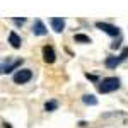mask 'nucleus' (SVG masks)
Masks as SVG:
<instances>
[{
    "label": "nucleus",
    "mask_w": 128,
    "mask_h": 128,
    "mask_svg": "<svg viewBox=\"0 0 128 128\" xmlns=\"http://www.w3.org/2000/svg\"><path fill=\"white\" fill-rule=\"evenodd\" d=\"M121 87V80L118 77H104V79L99 82L98 90L102 94H108V92H114Z\"/></svg>",
    "instance_id": "nucleus-1"
},
{
    "label": "nucleus",
    "mask_w": 128,
    "mask_h": 128,
    "mask_svg": "<svg viewBox=\"0 0 128 128\" xmlns=\"http://www.w3.org/2000/svg\"><path fill=\"white\" fill-rule=\"evenodd\" d=\"M31 79H32L31 68H20V70H17V72L14 74V77H12V80H14L16 84H26V82H29Z\"/></svg>",
    "instance_id": "nucleus-2"
},
{
    "label": "nucleus",
    "mask_w": 128,
    "mask_h": 128,
    "mask_svg": "<svg viewBox=\"0 0 128 128\" xmlns=\"http://www.w3.org/2000/svg\"><path fill=\"white\" fill-rule=\"evenodd\" d=\"M126 56H128V48H123V51L120 53L118 56H108L104 63H106V67H108V68H116V67H118V65L126 58Z\"/></svg>",
    "instance_id": "nucleus-3"
},
{
    "label": "nucleus",
    "mask_w": 128,
    "mask_h": 128,
    "mask_svg": "<svg viewBox=\"0 0 128 128\" xmlns=\"http://www.w3.org/2000/svg\"><path fill=\"white\" fill-rule=\"evenodd\" d=\"M96 28L101 31H104L106 34H109V36H120V29L116 28V26H113V24H108V22H96Z\"/></svg>",
    "instance_id": "nucleus-4"
},
{
    "label": "nucleus",
    "mask_w": 128,
    "mask_h": 128,
    "mask_svg": "<svg viewBox=\"0 0 128 128\" xmlns=\"http://www.w3.org/2000/svg\"><path fill=\"white\" fill-rule=\"evenodd\" d=\"M43 60H44L46 63H53V62L56 60V53H55L53 46H50V44L43 46Z\"/></svg>",
    "instance_id": "nucleus-5"
},
{
    "label": "nucleus",
    "mask_w": 128,
    "mask_h": 128,
    "mask_svg": "<svg viewBox=\"0 0 128 128\" xmlns=\"http://www.w3.org/2000/svg\"><path fill=\"white\" fill-rule=\"evenodd\" d=\"M32 32H34L36 36H44V34H48V29H46V26L43 24L41 19L34 20V24H32Z\"/></svg>",
    "instance_id": "nucleus-6"
},
{
    "label": "nucleus",
    "mask_w": 128,
    "mask_h": 128,
    "mask_svg": "<svg viewBox=\"0 0 128 128\" xmlns=\"http://www.w3.org/2000/svg\"><path fill=\"white\" fill-rule=\"evenodd\" d=\"M50 24H51V28H53L55 32H62L65 29V19H62V17H51Z\"/></svg>",
    "instance_id": "nucleus-7"
},
{
    "label": "nucleus",
    "mask_w": 128,
    "mask_h": 128,
    "mask_svg": "<svg viewBox=\"0 0 128 128\" xmlns=\"http://www.w3.org/2000/svg\"><path fill=\"white\" fill-rule=\"evenodd\" d=\"M22 65V60H14L10 63H2V74H10L14 68H17Z\"/></svg>",
    "instance_id": "nucleus-8"
},
{
    "label": "nucleus",
    "mask_w": 128,
    "mask_h": 128,
    "mask_svg": "<svg viewBox=\"0 0 128 128\" xmlns=\"http://www.w3.org/2000/svg\"><path fill=\"white\" fill-rule=\"evenodd\" d=\"M9 43L12 44V48H19L20 43H22V40L19 38V34H17L16 31H10L9 32Z\"/></svg>",
    "instance_id": "nucleus-9"
},
{
    "label": "nucleus",
    "mask_w": 128,
    "mask_h": 128,
    "mask_svg": "<svg viewBox=\"0 0 128 128\" xmlns=\"http://www.w3.org/2000/svg\"><path fill=\"white\" fill-rule=\"evenodd\" d=\"M82 101H84V104H87V106H96V104H98V98H96L94 94H84V96H82Z\"/></svg>",
    "instance_id": "nucleus-10"
},
{
    "label": "nucleus",
    "mask_w": 128,
    "mask_h": 128,
    "mask_svg": "<svg viewBox=\"0 0 128 128\" xmlns=\"http://www.w3.org/2000/svg\"><path fill=\"white\" fill-rule=\"evenodd\" d=\"M74 40H75V43H90V38L89 36H86V34H75L74 36Z\"/></svg>",
    "instance_id": "nucleus-11"
},
{
    "label": "nucleus",
    "mask_w": 128,
    "mask_h": 128,
    "mask_svg": "<svg viewBox=\"0 0 128 128\" xmlns=\"http://www.w3.org/2000/svg\"><path fill=\"white\" fill-rule=\"evenodd\" d=\"M56 108H58V102L56 101H48L44 104V111H55Z\"/></svg>",
    "instance_id": "nucleus-12"
},
{
    "label": "nucleus",
    "mask_w": 128,
    "mask_h": 128,
    "mask_svg": "<svg viewBox=\"0 0 128 128\" xmlns=\"http://www.w3.org/2000/svg\"><path fill=\"white\" fill-rule=\"evenodd\" d=\"M12 22H14V24H16V26H22V24H24V22H26V17H14V19H12Z\"/></svg>",
    "instance_id": "nucleus-13"
}]
</instances>
